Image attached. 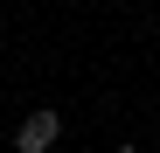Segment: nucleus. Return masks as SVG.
I'll return each instance as SVG.
<instances>
[{"label": "nucleus", "instance_id": "2", "mask_svg": "<svg viewBox=\"0 0 160 153\" xmlns=\"http://www.w3.org/2000/svg\"><path fill=\"white\" fill-rule=\"evenodd\" d=\"M118 153H139V146H132V139H125V146H118Z\"/></svg>", "mask_w": 160, "mask_h": 153}, {"label": "nucleus", "instance_id": "1", "mask_svg": "<svg viewBox=\"0 0 160 153\" xmlns=\"http://www.w3.org/2000/svg\"><path fill=\"white\" fill-rule=\"evenodd\" d=\"M56 132H63L56 111H28V118L14 125V153H49V146H56Z\"/></svg>", "mask_w": 160, "mask_h": 153}]
</instances>
